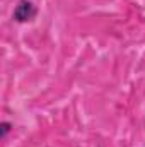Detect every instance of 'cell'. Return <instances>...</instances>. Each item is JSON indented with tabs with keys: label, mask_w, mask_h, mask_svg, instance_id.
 Here are the masks:
<instances>
[{
	"label": "cell",
	"mask_w": 145,
	"mask_h": 147,
	"mask_svg": "<svg viewBox=\"0 0 145 147\" xmlns=\"http://www.w3.org/2000/svg\"><path fill=\"white\" fill-rule=\"evenodd\" d=\"M9 130H10V123L3 121V123H2V137H5V135L9 134Z\"/></svg>",
	"instance_id": "obj_2"
},
{
	"label": "cell",
	"mask_w": 145,
	"mask_h": 147,
	"mask_svg": "<svg viewBox=\"0 0 145 147\" xmlns=\"http://www.w3.org/2000/svg\"><path fill=\"white\" fill-rule=\"evenodd\" d=\"M36 7L33 2L29 0H19L15 9H14V14L12 17L17 21V22H28V21H33L36 17Z\"/></svg>",
	"instance_id": "obj_1"
}]
</instances>
